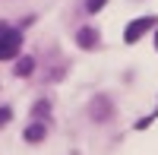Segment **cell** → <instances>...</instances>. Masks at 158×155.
Here are the masks:
<instances>
[{
  "mask_svg": "<svg viewBox=\"0 0 158 155\" xmlns=\"http://www.w3.org/2000/svg\"><path fill=\"white\" fill-rule=\"evenodd\" d=\"M19 44H22V35L16 29H3L0 32V60H10L19 54Z\"/></svg>",
  "mask_w": 158,
  "mask_h": 155,
  "instance_id": "6da1fadb",
  "label": "cell"
},
{
  "mask_svg": "<svg viewBox=\"0 0 158 155\" xmlns=\"http://www.w3.org/2000/svg\"><path fill=\"white\" fill-rule=\"evenodd\" d=\"M152 25H155V16H142V19H136V22H130L127 29H123V41H130V44L139 41V38L146 35Z\"/></svg>",
  "mask_w": 158,
  "mask_h": 155,
  "instance_id": "7a4b0ae2",
  "label": "cell"
},
{
  "mask_svg": "<svg viewBox=\"0 0 158 155\" xmlns=\"http://www.w3.org/2000/svg\"><path fill=\"white\" fill-rule=\"evenodd\" d=\"M76 41L82 44V48H95V44H98V32H95V29H79Z\"/></svg>",
  "mask_w": 158,
  "mask_h": 155,
  "instance_id": "3957f363",
  "label": "cell"
},
{
  "mask_svg": "<svg viewBox=\"0 0 158 155\" xmlns=\"http://www.w3.org/2000/svg\"><path fill=\"white\" fill-rule=\"evenodd\" d=\"M25 139H29V143H38V139H44V127H41V124H32L29 130H25Z\"/></svg>",
  "mask_w": 158,
  "mask_h": 155,
  "instance_id": "277c9868",
  "label": "cell"
},
{
  "mask_svg": "<svg viewBox=\"0 0 158 155\" xmlns=\"http://www.w3.org/2000/svg\"><path fill=\"white\" fill-rule=\"evenodd\" d=\"M32 70H35V60H32V57H22V60L16 63V73H19V76H29Z\"/></svg>",
  "mask_w": 158,
  "mask_h": 155,
  "instance_id": "5b68a950",
  "label": "cell"
},
{
  "mask_svg": "<svg viewBox=\"0 0 158 155\" xmlns=\"http://www.w3.org/2000/svg\"><path fill=\"white\" fill-rule=\"evenodd\" d=\"M104 3H108V0H85V10H89V13H98Z\"/></svg>",
  "mask_w": 158,
  "mask_h": 155,
  "instance_id": "8992f818",
  "label": "cell"
},
{
  "mask_svg": "<svg viewBox=\"0 0 158 155\" xmlns=\"http://www.w3.org/2000/svg\"><path fill=\"white\" fill-rule=\"evenodd\" d=\"M6 120H10V108H0V127H3Z\"/></svg>",
  "mask_w": 158,
  "mask_h": 155,
  "instance_id": "52a82bcc",
  "label": "cell"
},
{
  "mask_svg": "<svg viewBox=\"0 0 158 155\" xmlns=\"http://www.w3.org/2000/svg\"><path fill=\"white\" fill-rule=\"evenodd\" d=\"M3 29H6V25H3V22H0V32H3Z\"/></svg>",
  "mask_w": 158,
  "mask_h": 155,
  "instance_id": "ba28073f",
  "label": "cell"
},
{
  "mask_svg": "<svg viewBox=\"0 0 158 155\" xmlns=\"http://www.w3.org/2000/svg\"><path fill=\"white\" fill-rule=\"evenodd\" d=\"M155 48H158V35H155Z\"/></svg>",
  "mask_w": 158,
  "mask_h": 155,
  "instance_id": "9c48e42d",
  "label": "cell"
}]
</instances>
